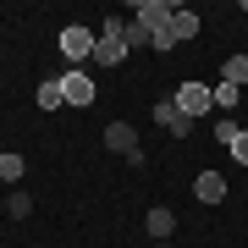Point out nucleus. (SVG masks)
<instances>
[{"label":"nucleus","instance_id":"17","mask_svg":"<svg viewBox=\"0 0 248 248\" xmlns=\"http://www.w3.org/2000/svg\"><path fill=\"white\" fill-rule=\"evenodd\" d=\"M232 160H237V166H248V133H237V143H232Z\"/></svg>","mask_w":248,"mask_h":248},{"label":"nucleus","instance_id":"4","mask_svg":"<svg viewBox=\"0 0 248 248\" xmlns=\"http://www.w3.org/2000/svg\"><path fill=\"white\" fill-rule=\"evenodd\" d=\"M105 143H110L116 155H127L133 166L143 160V149H138V133H133V122H110V127H105Z\"/></svg>","mask_w":248,"mask_h":248},{"label":"nucleus","instance_id":"13","mask_svg":"<svg viewBox=\"0 0 248 248\" xmlns=\"http://www.w3.org/2000/svg\"><path fill=\"white\" fill-rule=\"evenodd\" d=\"M215 105H221V110H232V105H237V99H243V89H232V83H215Z\"/></svg>","mask_w":248,"mask_h":248},{"label":"nucleus","instance_id":"5","mask_svg":"<svg viewBox=\"0 0 248 248\" xmlns=\"http://www.w3.org/2000/svg\"><path fill=\"white\" fill-rule=\"evenodd\" d=\"M61 94H66V105H94V78L89 72H61Z\"/></svg>","mask_w":248,"mask_h":248},{"label":"nucleus","instance_id":"12","mask_svg":"<svg viewBox=\"0 0 248 248\" xmlns=\"http://www.w3.org/2000/svg\"><path fill=\"white\" fill-rule=\"evenodd\" d=\"M122 39H127V50H138V45H155V33L143 22H122Z\"/></svg>","mask_w":248,"mask_h":248},{"label":"nucleus","instance_id":"15","mask_svg":"<svg viewBox=\"0 0 248 248\" xmlns=\"http://www.w3.org/2000/svg\"><path fill=\"white\" fill-rule=\"evenodd\" d=\"M237 133H243V127L232 122V116H221V122H215V143H237Z\"/></svg>","mask_w":248,"mask_h":248},{"label":"nucleus","instance_id":"18","mask_svg":"<svg viewBox=\"0 0 248 248\" xmlns=\"http://www.w3.org/2000/svg\"><path fill=\"white\" fill-rule=\"evenodd\" d=\"M160 248H171V243H160Z\"/></svg>","mask_w":248,"mask_h":248},{"label":"nucleus","instance_id":"6","mask_svg":"<svg viewBox=\"0 0 248 248\" xmlns=\"http://www.w3.org/2000/svg\"><path fill=\"white\" fill-rule=\"evenodd\" d=\"M155 122L166 127L171 138H187V133H193V122H187V116L177 110V99H160V105H155Z\"/></svg>","mask_w":248,"mask_h":248},{"label":"nucleus","instance_id":"14","mask_svg":"<svg viewBox=\"0 0 248 248\" xmlns=\"http://www.w3.org/2000/svg\"><path fill=\"white\" fill-rule=\"evenodd\" d=\"M22 177V155H0V182H17Z\"/></svg>","mask_w":248,"mask_h":248},{"label":"nucleus","instance_id":"10","mask_svg":"<svg viewBox=\"0 0 248 248\" xmlns=\"http://www.w3.org/2000/svg\"><path fill=\"white\" fill-rule=\"evenodd\" d=\"M33 99H39V110H61V105H66V94H61V78H45Z\"/></svg>","mask_w":248,"mask_h":248},{"label":"nucleus","instance_id":"1","mask_svg":"<svg viewBox=\"0 0 248 248\" xmlns=\"http://www.w3.org/2000/svg\"><path fill=\"white\" fill-rule=\"evenodd\" d=\"M210 105H215V94H210V83H199V78H193V83H182V89H177V110L187 116V122H199V116L210 110Z\"/></svg>","mask_w":248,"mask_h":248},{"label":"nucleus","instance_id":"2","mask_svg":"<svg viewBox=\"0 0 248 248\" xmlns=\"http://www.w3.org/2000/svg\"><path fill=\"white\" fill-rule=\"evenodd\" d=\"M94 39H99V33H89V28L72 22L66 33H61V55H66V61H94Z\"/></svg>","mask_w":248,"mask_h":248},{"label":"nucleus","instance_id":"16","mask_svg":"<svg viewBox=\"0 0 248 248\" xmlns=\"http://www.w3.org/2000/svg\"><path fill=\"white\" fill-rule=\"evenodd\" d=\"M6 210H11V215H17V221H22V215L33 210V199H28V193H11V199H6Z\"/></svg>","mask_w":248,"mask_h":248},{"label":"nucleus","instance_id":"7","mask_svg":"<svg viewBox=\"0 0 248 248\" xmlns=\"http://www.w3.org/2000/svg\"><path fill=\"white\" fill-rule=\"evenodd\" d=\"M193 199H199V204H221V199H226V182H221V171H199V182H193Z\"/></svg>","mask_w":248,"mask_h":248},{"label":"nucleus","instance_id":"3","mask_svg":"<svg viewBox=\"0 0 248 248\" xmlns=\"http://www.w3.org/2000/svg\"><path fill=\"white\" fill-rule=\"evenodd\" d=\"M171 11H177V6H166V0H138V6H133V22H143L149 33H166V28H171Z\"/></svg>","mask_w":248,"mask_h":248},{"label":"nucleus","instance_id":"19","mask_svg":"<svg viewBox=\"0 0 248 248\" xmlns=\"http://www.w3.org/2000/svg\"><path fill=\"white\" fill-rule=\"evenodd\" d=\"M0 155H6V149H0Z\"/></svg>","mask_w":248,"mask_h":248},{"label":"nucleus","instance_id":"9","mask_svg":"<svg viewBox=\"0 0 248 248\" xmlns=\"http://www.w3.org/2000/svg\"><path fill=\"white\" fill-rule=\"evenodd\" d=\"M143 226H149V237H155V243H166L171 232H177V215H171L166 204H155V210H149V221H143Z\"/></svg>","mask_w":248,"mask_h":248},{"label":"nucleus","instance_id":"8","mask_svg":"<svg viewBox=\"0 0 248 248\" xmlns=\"http://www.w3.org/2000/svg\"><path fill=\"white\" fill-rule=\"evenodd\" d=\"M166 33H171V45H182V39H193V33H199V17H193L187 6H177V11H171V28H166Z\"/></svg>","mask_w":248,"mask_h":248},{"label":"nucleus","instance_id":"11","mask_svg":"<svg viewBox=\"0 0 248 248\" xmlns=\"http://www.w3.org/2000/svg\"><path fill=\"white\" fill-rule=\"evenodd\" d=\"M221 83L243 89V83H248V55H232V61H226V72H221Z\"/></svg>","mask_w":248,"mask_h":248}]
</instances>
